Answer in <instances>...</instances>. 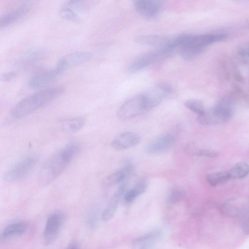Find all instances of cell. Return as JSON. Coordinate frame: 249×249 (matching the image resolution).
<instances>
[{
    "instance_id": "obj_1",
    "label": "cell",
    "mask_w": 249,
    "mask_h": 249,
    "mask_svg": "<svg viewBox=\"0 0 249 249\" xmlns=\"http://www.w3.org/2000/svg\"><path fill=\"white\" fill-rule=\"evenodd\" d=\"M81 144L78 142L68 144L61 150L50 157L42 166L38 180L42 186H47L54 181L79 153Z\"/></svg>"
},
{
    "instance_id": "obj_2",
    "label": "cell",
    "mask_w": 249,
    "mask_h": 249,
    "mask_svg": "<svg viewBox=\"0 0 249 249\" xmlns=\"http://www.w3.org/2000/svg\"><path fill=\"white\" fill-rule=\"evenodd\" d=\"M65 90L63 86H55L41 90L26 97L11 108L10 115L16 119L25 117L59 97Z\"/></svg>"
},
{
    "instance_id": "obj_3",
    "label": "cell",
    "mask_w": 249,
    "mask_h": 249,
    "mask_svg": "<svg viewBox=\"0 0 249 249\" xmlns=\"http://www.w3.org/2000/svg\"><path fill=\"white\" fill-rule=\"evenodd\" d=\"M227 35L223 33L194 35L182 34L176 36L178 47L189 46L203 51L209 45L225 40Z\"/></svg>"
},
{
    "instance_id": "obj_4",
    "label": "cell",
    "mask_w": 249,
    "mask_h": 249,
    "mask_svg": "<svg viewBox=\"0 0 249 249\" xmlns=\"http://www.w3.org/2000/svg\"><path fill=\"white\" fill-rule=\"evenodd\" d=\"M172 91V87L165 82L159 83L147 89L141 94L145 110H150L158 106Z\"/></svg>"
},
{
    "instance_id": "obj_5",
    "label": "cell",
    "mask_w": 249,
    "mask_h": 249,
    "mask_svg": "<svg viewBox=\"0 0 249 249\" xmlns=\"http://www.w3.org/2000/svg\"><path fill=\"white\" fill-rule=\"evenodd\" d=\"M37 160V158L35 155L26 156L5 173L4 179L7 182H15L22 179L33 169Z\"/></svg>"
},
{
    "instance_id": "obj_6",
    "label": "cell",
    "mask_w": 249,
    "mask_h": 249,
    "mask_svg": "<svg viewBox=\"0 0 249 249\" xmlns=\"http://www.w3.org/2000/svg\"><path fill=\"white\" fill-rule=\"evenodd\" d=\"M65 220V215L61 211L53 213L48 217L43 232L45 245L52 244L58 236Z\"/></svg>"
},
{
    "instance_id": "obj_7",
    "label": "cell",
    "mask_w": 249,
    "mask_h": 249,
    "mask_svg": "<svg viewBox=\"0 0 249 249\" xmlns=\"http://www.w3.org/2000/svg\"><path fill=\"white\" fill-rule=\"evenodd\" d=\"M146 111L143 100L141 94L136 95L126 101L117 111L118 117L122 120L134 118Z\"/></svg>"
},
{
    "instance_id": "obj_8",
    "label": "cell",
    "mask_w": 249,
    "mask_h": 249,
    "mask_svg": "<svg viewBox=\"0 0 249 249\" xmlns=\"http://www.w3.org/2000/svg\"><path fill=\"white\" fill-rule=\"evenodd\" d=\"M134 172V167L131 163L125 164L120 170L113 172L104 178L102 187L108 189L115 185L127 182Z\"/></svg>"
},
{
    "instance_id": "obj_9",
    "label": "cell",
    "mask_w": 249,
    "mask_h": 249,
    "mask_svg": "<svg viewBox=\"0 0 249 249\" xmlns=\"http://www.w3.org/2000/svg\"><path fill=\"white\" fill-rule=\"evenodd\" d=\"M92 54L88 52L78 51L71 53L61 58L55 66L62 73L67 69L88 61Z\"/></svg>"
},
{
    "instance_id": "obj_10",
    "label": "cell",
    "mask_w": 249,
    "mask_h": 249,
    "mask_svg": "<svg viewBox=\"0 0 249 249\" xmlns=\"http://www.w3.org/2000/svg\"><path fill=\"white\" fill-rule=\"evenodd\" d=\"M133 4L137 13L147 19L152 18L158 16L162 7V3L160 0H136Z\"/></svg>"
},
{
    "instance_id": "obj_11",
    "label": "cell",
    "mask_w": 249,
    "mask_h": 249,
    "mask_svg": "<svg viewBox=\"0 0 249 249\" xmlns=\"http://www.w3.org/2000/svg\"><path fill=\"white\" fill-rule=\"evenodd\" d=\"M165 56L162 52L157 48L155 51L146 53L134 60L129 66L127 71L130 73L137 72Z\"/></svg>"
},
{
    "instance_id": "obj_12",
    "label": "cell",
    "mask_w": 249,
    "mask_h": 249,
    "mask_svg": "<svg viewBox=\"0 0 249 249\" xmlns=\"http://www.w3.org/2000/svg\"><path fill=\"white\" fill-rule=\"evenodd\" d=\"M175 137L170 133L162 134L150 142L146 147L145 152L148 154H159L169 150L173 144Z\"/></svg>"
},
{
    "instance_id": "obj_13",
    "label": "cell",
    "mask_w": 249,
    "mask_h": 249,
    "mask_svg": "<svg viewBox=\"0 0 249 249\" xmlns=\"http://www.w3.org/2000/svg\"><path fill=\"white\" fill-rule=\"evenodd\" d=\"M33 4L32 2L24 3L16 9L0 16V29L16 22L26 15L30 12Z\"/></svg>"
},
{
    "instance_id": "obj_14",
    "label": "cell",
    "mask_w": 249,
    "mask_h": 249,
    "mask_svg": "<svg viewBox=\"0 0 249 249\" xmlns=\"http://www.w3.org/2000/svg\"><path fill=\"white\" fill-rule=\"evenodd\" d=\"M62 72L57 68L34 75L28 81V86L32 89H36L47 85L53 81Z\"/></svg>"
},
{
    "instance_id": "obj_15",
    "label": "cell",
    "mask_w": 249,
    "mask_h": 249,
    "mask_svg": "<svg viewBox=\"0 0 249 249\" xmlns=\"http://www.w3.org/2000/svg\"><path fill=\"white\" fill-rule=\"evenodd\" d=\"M141 138L139 134L133 132H125L117 136L111 142L112 147L117 150H123L138 145Z\"/></svg>"
},
{
    "instance_id": "obj_16",
    "label": "cell",
    "mask_w": 249,
    "mask_h": 249,
    "mask_svg": "<svg viewBox=\"0 0 249 249\" xmlns=\"http://www.w3.org/2000/svg\"><path fill=\"white\" fill-rule=\"evenodd\" d=\"M162 231L159 229L154 230L136 239L132 244V249H151L162 238Z\"/></svg>"
},
{
    "instance_id": "obj_17",
    "label": "cell",
    "mask_w": 249,
    "mask_h": 249,
    "mask_svg": "<svg viewBox=\"0 0 249 249\" xmlns=\"http://www.w3.org/2000/svg\"><path fill=\"white\" fill-rule=\"evenodd\" d=\"M126 182L120 184L116 192L111 197L108 205L101 213V219L104 221H108L114 216L120 202L123 199L126 188Z\"/></svg>"
},
{
    "instance_id": "obj_18",
    "label": "cell",
    "mask_w": 249,
    "mask_h": 249,
    "mask_svg": "<svg viewBox=\"0 0 249 249\" xmlns=\"http://www.w3.org/2000/svg\"><path fill=\"white\" fill-rule=\"evenodd\" d=\"M197 122L203 125H213L227 122L228 119L214 106L197 118Z\"/></svg>"
},
{
    "instance_id": "obj_19",
    "label": "cell",
    "mask_w": 249,
    "mask_h": 249,
    "mask_svg": "<svg viewBox=\"0 0 249 249\" xmlns=\"http://www.w3.org/2000/svg\"><path fill=\"white\" fill-rule=\"evenodd\" d=\"M28 224L23 221L11 223L7 225L0 233V240H6L20 236L27 230Z\"/></svg>"
},
{
    "instance_id": "obj_20",
    "label": "cell",
    "mask_w": 249,
    "mask_h": 249,
    "mask_svg": "<svg viewBox=\"0 0 249 249\" xmlns=\"http://www.w3.org/2000/svg\"><path fill=\"white\" fill-rule=\"evenodd\" d=\"M171 38L157 35H139L134 38V41L138 44L160 48L165 45Z\"/></svg>"
},
{
    "instance_id": "obj_21",
    "label": "cell",
    "mask_w": 249,
    "mask_h": 249,
    "mask_svg": "<svg viewBox=\"0 0 249 249\" xmlns=\"http://www.w3.org/2000/svg\"><path fill=\"white\" fill-rule=\"evenodd\" d=\"M148 186L147 181L142 179L139 181L131 189L125 192L123 200L126 204L132 203L139 196L142 194Z\"/></svg>"
},
{
    "instance_id": "obj_22",
    "label": "cell",
    "mask_w": 249,
    "mask_h": 249,
    "mask_svg": "<svg viewBox=\"0 0 249 249\" xmlns=\"http://www.w3.org/2000/svg\"><path fill=\"white\" fill-rule=\"evenodd\" d=\"M86 118L78 116L64 121L62 124V130L68 133H74L79 131L86 123Z\"/></svg>"
},
{
    "instance_id": "obj_23",
    "label": "cell",
    "mask_w": 249,
    "mask_h": 249,
    "mask_svg": "<svg viewBox=\"0 0 249 249\" xmlns=\"http://www.w3.org/2000/svg\"><path fill=\"white\" fill-rule=\"evenodd\" d=\"M185 151L188 154L197 157L215 158L219 153L214 150L199 148L194 143H189L186 146Z\"/></svg>"
},
{
    "instance_id": "obj_24",
    "label": "cell",
    "mask_w": 249,
    "mask_h": 249,
    "mask_svg": "<svg viewBox=\"0 0 249 249\" xmlns=\"http://www.w3.org/2000/svg\"><path fill=\"white\" fill-rule=\"evenodd\" d=\"M249 171L248 164L246 162H240L235 164L228 172L230 179H238L245 178Z\"/></svg>"
},
{
    "instance_id": "obj_25",
    "label": "cell",
    "mask_w": 249,
    "mask_h": 249,
    "mask_svg": "<svg viewBox=\"0 0 249 249\" xmlns=\"http://www.w3.org/2000/svg\"><path fill=\"white\" fill-rule=\"evenodd\" d=\"M230 178L228 172H218L209 174L206 180L209 184L212 186L222 185L229 180Z\"/></svg>"
},
{
    "instance_id": "obj_26",
    "label": "cell",
    "mask_w": 249,
    "mask_h": 249,
    "mask_svg": "<svg viewBox=\"0 0 249 249\" xmlns=\"http://www.w3.org/2000/svg\"><path fill=\"white\" fill-rule=\"evenodd\" d=\"M184 106L190 110L198 115L203 114L206 109L203 102L197 99H191L184 103Z\"/></svg>"
},
{
    "instance_id": "obj_27",
    "label": "cell",
    "mask_w": 249,
    "mask_h": 249,
    "mask_svg": "<svg viewBox=\"0 0 249 249\" xmlns=\"http://www.w3.org/2000/svg\"><path fill=\"white\" fill-rule=\"evenodd\" d=\"M63 6L69 9L78 16H79V14L85 11L87 9L86 3L85 1L82 0H69L65 3Z\"/></svg>"
},
{
    "instance_id": "obj_28",
    "label": "cell",
    "mask_w": 249,
    "mask_h": 249,
    "mask_svg": "<svg viewBox=\"0 0 249 249\" xmlns=\"http://www.w3.org/2000/svg\"><path fill=\"white\" fill-rule=\"evenodd\" d=\"M202 51L188 46L180 47L179 54L185 60H190L197 57Z\"/></svg>"
},
{
    "instance_id": "obj_29",
    "label": "cell",
    "mask_w": 249,
    "mask_h": 249,
    "mask_svg": "<svg viewBox=\"0 0 249 249\" xmlns=\"http://www.w3.org/2000/svg\"><path fill=\"white\" fill-rule=\"evenodd\" d=\"M185 191L180 187L173 189L167 196V201L171 204H175L179 202L185 196Z\"/></svg>"
},
{
    "instance_id": "obj_30",
    "label": "cell",
    "mask_w": 249,
    "mask_h": 249,
    "mask_svg": "<svg viewBox=\"0 0 249 249\" xmlns=\"http://www.w3.org/2000/svg\"><path fill=\"white\" fill-rule=\"evenodd\" d=\"M99 209L96 207H93L90 210L88 217V223L91 228H95L97 226L99 220Z\"/></svg>"
},
{
    "instance_id": "obj_31",
    "label": "cell",
    "mask_w": 249,
    "mask_h": 249,
    "mask_svg": "<svg viewBox=\"0 0 249 249\" xmlns=\"http://www.w3.org/2000/svg\"><path fill=\"white\" fill-rule=\"evenodd\" d=\"M60 15L64 19L71 21H76L79 19L77 15L63 6L60 9Z\"/></svg>"
},
{
    "instance_id": "obj_32",
    "label": "cell",
    "mask_w": 249,
    "mask_h": 249,
    "mask_svg": "<svg viewBox=\"0 0 249 249\" xmlns=\"http://www.w3.org/2000/svg\"><path fill=\"white\" fill-rule=\"evenodd\" d=\"M231 95L235 100L237 98H244L247 96L242 88L238 84L233 83L231 88Z\"/></svg>"
},
{
    "instance_id": "obj_33",
    "label": "cell",
    "mask_w": 249,
    "mask_h": 249,
    "mask_svg": "<svg viewBox=\"0 0 249 249\" xmlns=\"http://www.w3.org/2000/svg\"><path fill=\"white\" fill-rule=\"evenodd\" d=\"M248 47L246 46L240 47L237 51V55L242 63H248Z\"/></svg>"
},
{
    "instance_id": "obj_34",
    "label": "cell",
    "mask_w": 249,
    "mask_h": 249,
    "mask_svg": "<svg viewBox=\"0 0 249 249\" xmlns=\"http://www.w3.org/2000/svg\"><path fill=\"white\" fill-rule=\"evenodd\" d=\"M17 75V72L15 71H10L0 74V80L3 82L9 81Z\"/></svg>"
},
{
    "instance_id": "obj_35",
    "label": "cell",
    "mask_w": 249,
    "mask_h": 249,
    "mask_svg": "<svg viewBox=\"0 0 249 249\" xmlns=\"http://www.w3.org/2000/svg\"><path fill=\"white\" fill-rule=\"evenodd\" d=\"M234 77L235 80L240 83L244 82V78L241 73L238 71H236L234 73Z\"/></svg>"
},
{
    "instance_id": "obj_36",
    "label": "cell",
    "mask_w": 249,
    "mask_h": 249,
    "mask_svg": "<svg viewBox=\"0 0 249 249\" xmlns=\"http://www.w3.org/2000/svg\"><path fill=\"white\" fill-rule=\"evenodd\" d=\"M68 249H80V248L77 243H72L69 246Z\"/></svg>"
}]
</instances>
